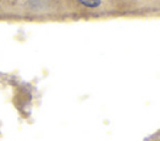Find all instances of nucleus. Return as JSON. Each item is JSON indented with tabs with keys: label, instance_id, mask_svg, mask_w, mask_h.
Returning <instances> with one entry per match:
<instances>
[{
	"label": "nucleus",
	"instance_id": "nucleus-1",
	"mask_svg": "<svg viewBox=\"0 0 160 141\" xmlns=\"http://www.w3.org/2000/svg\"><path fill=\"white\" fill-rule=\"evenodd\" d=\"M79 1L88 7H98L101 5V0H79Z\"/></svg>",
	"mask_w": 160,
	"mask_h": 141
}]
</instances>
